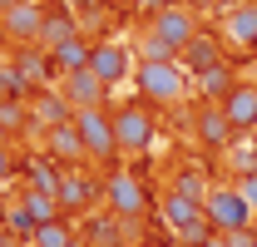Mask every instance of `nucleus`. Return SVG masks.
<instances>
[{
	"mask_svg": "<svg viewBox=\"0 0 257 247\" xmlns=\"http://www.w3.org/2000/svg\"><path fill=\"white\" fill-rule=\"evenodd\" d=\"M134 84H139V99H144V104H159V109H168V104H178V99L188 94L193 74H188L178 60H139V69H134Z\"/></svg>",
	"mask_w": 257,
	"mask_h": 247,
	"instance_id": "1",
	"label": "nucleus"
},
{
	"mask_svg": "<svg viewBox=\"0 0 257 247\" xmlns=\"http://www.w3.org/2000/svg\"><path fill=\"white\" fill-rule=\"evenodd\" d=\"M223 35L237 45V50H257V5L252 0H237L223 15Z\"/></svg>",
	"mask_w": 257,
	"mask_h": 247,
	"instance_id": "10",
	"label": "nucleus"
},
{
	"mask_svg": "<svg viewBox=\"0 0 257 247\" xmlns=\"http://www.w3.org/2000/svg\"><path fill=\"white\" fill-rule=\"evenodd\" d=\"M89 40H69V45H60V50H50V60H55V69L60 74H79V69H89Z\"/></svg>",
	"mask_w": 257,
	"mask_h": 247,
	"instance_id": "18",
	"label": "nucleus"
},
{
	"mask_svg": "<svg viewBox=\"0 0 257 247\" xmlns=\"http://www.w3.org/2000/svg\"><path fill=\"white\" fill-rule=\"evenodd\" d=\"M69 40H79V25H74V15L69 10H50L45 15V25H40V40L35 45H45V50H60Z\"/></svg>",
	"mask_w": 257,
	"mask_h": 247,
	"instance_id": "16",
	"label": "nucleus"
},
{
	"mask_svg": "<svg viewBox=\"0 0 257 247\" xmlns=\"http://www.w3.org/2000/svg\"><path fill=\"white\" fill-rule=\"evenodd\" d=\"M134 50H139V60H178V50H173L168 40H159L154 30H144V40H139Z\"/></svg>",
	"mask_w": 257,
	"mask_h": 247,
	"instance_id": "25",
	"label": "nucleus"
},
{
	"mask_svg": "<svg viewBox=\"0 0 257 247\" xmlns=\"http://www.w3.org/2000/svg\"><path fill=\"white\" fill-rule=\"evenodd\" d=\"M74 237H79V232H74L64 217H55V222H40V227L30 232V247H69Z\"/></svg>",
	"mask_w": 257,
	"mask_h": 247,
	"instance_id": "22",
	"label": "nucleus"
},
{
	"mask_svg": "<svg viewBox=\"0 0 257 247\" xmlns=\"http://www.w3.org/2000/svg\"><path fill=\"white\" fill-rule=\"evenodd\" d=\"M5 139H10V129H5V124H0V144H5Z\"/></svg>",
	"mask_w": 257,
	"mask_h": 247,
	"instance_id": "37",
	"label": "nucleus"
},
{
	"mask_svg": "<svg viewBox=\"0 0 257 247\" xmlns=\"http://www.w3.org/2000/svg\"><path fill=\"white\" fill-rule=\"evenodd\" d=\"M203 247H227V237H223V232H213V237H208Z\"/></svg>",
	"mask_w": 257,
	"mask_h": 247,
	"instance_id": "34",
	"label": "nucleus"
},
{
	"mask_svg": "<svg viewBox=\"0 0 257 247\" xmlns=\"http://www.w3.org/2000/svg\"><path fill=\"white\" fill-rule=\"evenodd\" d=\"M50 64H55V60H50V50H45V45H20V55L10 60V69L20 74V84H25V89H35V84L50 74Z\"/></svg>",
	"mask_w": 257,
	"mask_h": 247,
	"instance_id": "13",
	"label": "nucleus"
},
{
	"mask_svg": "<svg viewBox=\"0 0 257 247\" xmlns=\"http://www.w3.org/2000/svg\"><path fill=\"white\" fill-rule=\"evenodd\" d=\"M60 94L74 104V114H79V109H104V94H109V84L99 79L94 69H79V74H64Z\"/></svg>",
	"mask_w": 257,
	"mask_h": 247,
	"instance_id": "9",
	"label": "nucleus"
},
{
	"mask_svg": "<svg viewBox=\"0 0 257 247\" xmlns=\"http://www.w3.org/2000/svg\"><path fill=\"white\" fill-rule=\"evenodd\" d=\"M64 5H84V0H64Z\"/></svg>",
	"mask_w": 257,
	"mask_h": 247,
	"instance_id": "38",
	"label": "nucleus"
},
{
	"mask_svg": "<svg viewBox=\"0 0 257 247\" xmlns=\"http://www.w3.org/2000/svg\"><path fill=\"white\" fill-rule=\"evenodd\" d=\"M139 5H144V10H154V15H159L163 5H178V0H139Z\"/></svg>",
	"mask_w": 257,
	"mask_h": 247,
	"instance_id": "32",
	"label": "nucleus"
},
{
	"mask_svg": "<svg viewBox=\"0 0 257 247\" xmlns=\"http://www.w3.org/2000/svg\"><path fill=\"white\" fill-rule=\"evenodd\" d=\"M193 84H198V94H208V99H218V104H223L227 94L237 89V74H232L227 64H213V69H203V74H193Z\"/></svg>",
	"mask_w": 257,
	"mask_h": 247,
	"instance_id": "17",
	"label": "nucleus"
},
{
	"mask_svg": "<svg viewBox=\"0 0 257 247\" xmlns=\"http://www.w3.org/2000/svg\"><path fill=\"white\" fill-rule=\"evenodd\" d=\"M20 208L30 213V222H35V227H40V222H55V217L64 213V208H60V198H55V193H40V188H30V193L20 198Z\"/></svg>",
	"mask_w": 257,
	"mask_h": 247,
	"instance_id": "20",
	"label": "nucleus"
},
{
	"mask_svg": "<svg viewBox=\"0 0 257 247\" xmlns=\"http://www.w3.org/2000/svg\"><path fill=\"white\" fill-rule=\"evenodd\" d=\"M237 188H242V198H247V208L257 213V173H247V178H237Z\"/></svg>",
	"mask_w": 257,
	"mask_h": 247,
	"instance_id": "29",
	"label": "nucleus"
},
{
	"mask_svg": "<svg viewBox=\"0 0 257 247\" xmlns=\"http://www.w3.org/2000/svg\"><path fill=\"white\" fill-rule=\"evenodd\" d=\"M203 208H208V222H213V232H242V227H252V208H247V198H242V188L232 183V188H213V193H208V203H203Z\"/></svg>",
	"mask_w": 257,
	"mask_h": 247,
	"instance_id": "3",
	"label": "nucleus"
},
{
	"mask_svg": "<svg viewBox=\"0 0 257 247\" xmlns=\"http://www.w3.org/2000/svg\"><path fill=\"white\" fill-rule=\"evenodd\" d=\"M69 119H74V104H69L60 89H55V94L40 89V99L30 104V124H45V129H55V124H69Z\"/></svg>",
	"mask_w": 257,
	"mask_h": 247,
	"instance_id": "14",
	"label": "nucleus"
},
{
	"mask_svg": "<svg viewBox=\"0 0 257 247\" xmlns=\"http://www.w3.org/2000/svg\"><path fill=\"white\" fill-rule=\"evenodd\" d=\"M89 69H94L104 84H124L134 79V45H119V40H99L94 50H89Z\"/></svg>",
	"mask_w": 257,
	"mask_h": 247,
	"instance_id": "7",
	"label": "nucleus"
},
{
	"mask_svg": "<svg viewBox=\"0 0 257 247\" xmlns=\"http://www.w3.org/2000/svg\"><path fill=\"white\" fill-rule=\"evenodd\" d=\"M173 193H183V198H198V203H208V193H213V188L203 183V173H193V168H183V173L173 178Z\"/></svg>",
	"mask_w": 257,
	"mask_h": 247,
	"instance_id": "26",
	"label": "nucleus"
},
{
	"mask_svg": "<svg viewBox=\"0 0 257 247\" xmlns=\"http://www.w3.org/2000/svg\"><path fill=\"white\" fill-rule=\"evenodd\" d=\"M74 129H79L84 154H89V158L109 163V158L119 154V139H114V114H104V109H79V114H74Z\"/></svg>",
	"mask_w": 257,
	"mask_h": 247,
	"instance_id": "4",
	"label": "nucleus"
},
{
	"mask_svg": "<svg viewBox=\"0 0 257 247\" xmlns=\"http://www.w3.org/2000/svg\"><path fill=\"white\" fill-rule=\"evenodd\" d=\"M154 104H119L114 109V139H119V154H144L154 144Z\"/></svg>",
	"mask_w": 257,
	"mask_h": 247,
	"instance_id": "2",
	"label": "nucleus"
},
{
	"mask_svg": "<svg viewBox=\"0 0 257 247\" xmlns=\"http://www.w3.org/2000/svg\"><path fill=\"white\" fill-rule=\"evenodd\" d=\"M183 60H188V74H203V69H213V64H223V55H218V45L208 40V35H198L188 50H183Z\"/></svg>",
	"mask_w": 257,
	"mask_h": 247,
	"instance_id": "23",
	"label": "nucleus"
},
{
	"mask_svg": "<svg viewBox=\"0 0 257 247\" xmlns=\"http://www.w3.org/2000/svg\"><path fill=\"white\" fill-rule=\"evenodd\" d=\"M45 5H35V0H10L5 10H0V30L10 35V40H20V45H35L40 40V25H45Z\"/></svg>",
	"mask_w": 257,
	"mask_h": 247,
	"instance_id": "8",
	"label": "nucleus"
},
{
	"mask_svg": "<svg viewBox=\"0 0 257 247\" xmlns=\"http://www.w3.org/2000/svg\"><path fill=\"white\" fill-rule=\"evenodd\" d=\"M25 114H30V109H25L20 99H10V104H0V124H5V129H20V119H25Z\"/></svg>",
	"mask_w": 257,
	"mask_h": 247,
	"instance_id": "28",
	"label": "nucleus"
},
{
	"mask_svg": "<svg viewBox=\"0 0 257 247\" xmlns=\"http://www.w3.org/2000/svg\"><path fill=\"white\" fill-rule=\"evenodd\" d=\"M232 134H237V129H232V119L223 114V104H208V109L198 114V139H203L208 149H227Z\"/></svg>",
	"mask_w": 257,
	"mask_h": 247,
	"instance_id": "15",
	"label": "nucleus"
},
{
	"mask_svg": "<svg viewBox=\"0 0 257 247\" xmlns=\"http://www.w3.org/2000/svg\"><path fill=\"white\" fill-rule=\"evenodd\" d=\"M0 247H10V232H5V222H0Z\"/></svg>",
	"mask_w": 257,
	"mask_h": 247,
	"instance_id": "36",
	"label": "nucleus"
},
{
	"mask_svg": "<svg viewBox=\"0 0 257 247\" xmlns=\"http://www.w3.org/2000/svg\"><path fill=\"white\" fill-rule=\"evenodd\" d=\"M149 30L159 35V40H168V45L178 50V60H183V50L198 40V15L178 0V5H163L159 15H154V25H149Z\"/></svg>",
	"mask_w": 257,
	"mask_h": 247,
	"instance_id": "6",
	"label": "nucleus"
},
{
	"mask_svg": "<svg viewBox=\"0 0 257 247\" xmlns=\"http://www.w3.org/2000/svg\"><path fill=\"white\" fill-rule=\"evenodd\" d=\"M223 114L232 119L237 134H257V84H237L223 99Z\"/></svg>",
	"mask_w": 257,
	"mask_h": 247,
	"instance_id": "11",
	"label": "nucleus"
},
{
	"mask_svg": "<svg viewBox=\"0 0 257 247\" xmlns=\"http://www.w3.org/2000/svg\"><path fill=\"white\" fill-rule=\"evenodd\" d=\"M183 5H188V10H218L223 0H183Z\"/></svg>",
	"mask_w": 257,
	"mask_h": 247,
	"instance_id": "31",
	"label": "nucleus"
},
{
	"mask_svg": "<svg viewBox=\"0 0 257 247\" xmlns=\"http://www.w3.org/2000/svg\"><path fill=\"white\" fill-rule=\"evenodd\" d=\"M84 237H89V242L94 247H124V217H89V222H84Z\"/></svg>",
	"mask_w": 257,
	"mask_h": 247,
	"instance_id": "19",
	"label": "nucleus"
},
{
	"mask_svg": "<svg viewBox=\"0 0 257 247\" xmlns=\"http://www.w3.org/2000/svg\"><path fill=\"white\" fill-rule=\"evenodd\" d=\"M45 139H50V158H60L64 168H74L84 154V139H79V129H74V119L69 124H55V129H45Z\"/></svg>",
	"mask_w": 257,
	"mask_h": 247,
	"instance_id": "12",
	"label": "nucleus"
},
{
	"mask_svg": "<svg viewBox=\"0 0 257 247\" xmlns=\"http://www.w3.org/2000/svg\"><path fill=\"white\" fill-rule=\"evenodd\" d=\"M144 247H159V242H144Z\"/></svg>",
	"mask_w": 257,
	"mask_h": 247,
	"instance_id": "39",
	"label": "nucleus"
},
{
	"mask_svg": "<svg viewBox=\"0 0 257 247\" xmlns=\"http://www.w3.org/2000/svg\"><path fill=\"white\" fill-rule=\"evenodd\" d=\"M227 247H257V232L242 227V232H227Z\"/></svg>",
	"mask_w": 257,
	"mask_h": 247,
	"instance_id": "30",
	"label": "nucleus"
},
{
	"mask_svg": "<svg viewBox=\"0 0 257 247\" xmlns=\"http://www.w3.org/2000/svg\"><path fill=\"white\" fill-rule=\"evenodd\" d=\"M55 198H60L64 213H79V208H89V183H84L74 168H64V183H60V193H55Z\"/></svg>",
	"mask_w": 257,
	"mask_h": 247,
	"instance_id": "21",
	"label": "nucleus"
},
{
	"mask_svg": "<svg viewBox=\"0 0 257 247\" xmlns=\"http://www.w3.org/2000/svg\"><path fill=\"white\" fill-rule=\"evenodd\" d=\"M69 247H94V242H89V237H84V232H79V237H74V242H69Z\"/></svg>",
	"mask_w": 257,
	"mask_h": 247,
	"instance_id": "35",
	"label": "nucleus"
},
{
	"mask_svg": "<svg viewBox=\"0 0 257 247\" xmlns=\"http://www.w3.org/2000/svg\"><path fill=\"white\" fill-rule=\"evenodd\" d=\"M10 178V154H5V144H0V183Z\"/></svg>",
	"mask_w": 257,
	"mask_h": 247,
	"instance_id": "33",
	"label": "nucleus"
},
{
	"mask_svg": "<svg viewBox=\"0 0 257 247\" xmlns=\"http://www.w3.org/2000/svg\"><path fill=\"white\" fill-rule=\"evenodd\" d=\"M25 84H20V74L10 69V64H0V104H10V99H20Z\"/></svg>",
	"mask_w": 257,
	"mask_h": 247,
	"instance_id": "27",
	"label": "nucleus"
},
{
	"mask_svg": "<svg viewBox=\"0 0 257 247\" xmlns=\"http://www.w3.org/2000/svg\"><path fill=\"white\" fill-rule=\"evenodd\" d=\"M60 158H35L30 163V188H40V193H60L64 183V168H55Z\"/></svg>",
	"mask_w": 257,
	"mask_h": 247,
	"instance_id": "24",
	"label": "nucleus"
},
{
	"mask_svg": "<svg viewBox=\"0 0 257 247\" xmlns=\"http://www.w3.org/2000/svg\"><path fill=\"white\" fill-rule=\"evenodd\" d=\"M104 203H109V213L124 217V222H134V217H144V208H149V193H144V183L134 178V173H109V183H104Z\"/></svg>",
	"mask_w": 257,
	"mask_h": 247,
	"instance_id": "5",
	"label": "nucleus"
}]
</instances>
